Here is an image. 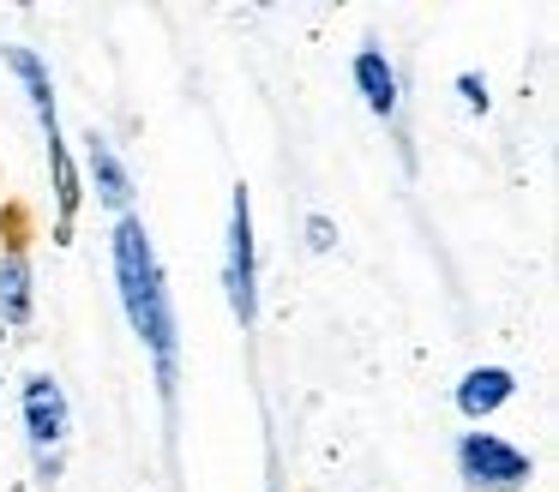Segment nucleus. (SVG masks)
<instances>
[{
	"label": "nucleus",
	"mask_w": 559,
	"mask_h": 492,
	"mask_svg": "<svg viewBox=\"0 0 559 492\" xmlns=\"http://www.w3.org/2000/svg\"><path fill=\"white\" fill-rule=\"evenodd\" d=\"M109 240H115V288H121L127 324L151 348L163 403H175V384H181V319H175L169 283H163V259H157V247H151L139 216H121Z\"/></svg>",
	"instance_id": "nucleus-1"
},
{
	"label": "nucleus",
	"mask_w": 559,
	"mask_h": 492,
	"mask_svg": "<svg viewBox=\"0 0 559 492\" xmlns=\"http://www.w3.org/2000/svg\"><path fill=\"white\" fill-rule=\"evenodd\" d=\"M0 60L19 72V84H25L31 108H37L43 120V139H49V168H55V211H61V223H55V240H73V216H79V175L73 163H67V144H61V108H55V84H49V67H43L31 48H0Z\"/></svg>",
	"instance_id": "nucleus-2"
},
{
	"label": "nucleus",
	"mask_w": 559,
	"mask_h": 492,
	"mask_svg": "<svg viewBox=\"0 0 559 492\" xmlns=\"http://www.w3.org/2000/svg\"><path fill=\"white\" fill-rule=\"evenodd\" d=\"M223 288H229V312L241 331L259 319V252H253V192L235 187L229 199V247H223Z\"/></svg>",
	"instance_id": "nucleus-3"
},
{
	"label": "nucleus",
	"mask_w": 559,
	"mask_h": 492,
	"mask_svg": "<svg viewBox=\"0 0 559 492\" xmlns=\"http://www.w3.org/2000/svg\"><path fill=\"white\" fill-rule=\"evenodd\" d=\"M457 475L469 492H523L535 475V463L518 451V444H506L499 432H463L457 439Z\"/></svg>",
	"instance_id": "nucleus-4"
},
{
	"label": "nucleus",
	"mask_w": 559,
	"mask_h": 492,
	"mask_svg": "<svg viewBox=\"0 0 559 492\" xmlns=\"http://www.w3.org/2000/svg\"><path fill=\"white\" fill-rule=\"evenodd\" d=\"M67 427H73V415H67L61 379H49V372H31V379H25V432H31V451H37V463H43V480L55 475V451H61Z\"/></svg>",
	"instance_id": "nucleus-5"
},
{
	"label": "nucleus",
	"mask_w": 559,
	"mask_h": 492,
	"mask_svg": "<svg viewBox=\"0 0 559 492\" xmlns=\"http://www.w3.org/2000/svg\"><path fill=\"white\" fill-rule=\"evenodd\" d=\"M31 247H25V216L7 211V252H0V324H31Z\"/></svg>",
	"instance_id": "nucleus-6"
},
{
	"label": "nucleus",
	"mask_w": 559,
	"mask_h": 492,
	"mask_svg": "<svg viewBox=\"0 0 559 492\" xmlns=\"http://www.w3.org/2000/svg\"><path fill=\"white\" fill-rule=\"evenodd\" d=\"M85 168H91L97 199L109 204L115 216H133V175H127V163L115 156V144L103 139V132H85Z\"/></svg>",
	"instance_id": "nucleus-7"
},
{
	"label": "nucleus",
	"mask_w": 559,
	"mask_h": 492,
	"mask_svg": "<svg viewBox=\"0 0 559 492\" xmlns=\"http://www.w3.org/2000/svg\"><path fill=\"white\" fill-rule=\"evenodd\" d=\"M511 396H518V379H511L506 367H475V372H463V384H457V415L487 420V415H499Z\"/></svg>",
	"instance_id": "nucleus-8"
},
{
	"label": "nucleus",
	"mask_w": 559,
	"mask_h": 492,
	"mask_svg": "<svg viewBox=\"0 0 559 492\" xmlns=\"http://www.w3.org/2000/svg\"><path fill=\"white\" fill-rule=\"evenodd\" d=\"M355 84H361V103L373 108L379 120L397 115V72H391V60L379 55V48H361V55H355Z\"/></svg>",
	"instance_id": "nucleus-9"
},
{
	"label": "nucleus",
	"mask_w": 559,
	"mask_h": 492,
	"mask_svg": "<svg viewBox=\"0 0 559 492\" xmlns=\"http://www.w3.org/2000/svg\"><path fill=\"white\" fill-rule=\"evenodd\" d=\"M457 96H463V108L487 115V79H481V72H457Z\"/></svg>",
	"instance_id": "nucleus-10"
},
{
	"label": "nucleus",
	"mask_w": 559,
	"mask_h": 492,
	"mask_svg": "<svg viewBox=\"0 0 559 492\" xmlns=\"http://www.w3.org/2000/svg\"><path fill=\"white\" fill-rule=\"evenodd\" d=\"M307 247H313V252H331V247H337V228H331V216H307Z\"/></svg>",
	"instance_id": "nucleus-11"
}]
</instances>
